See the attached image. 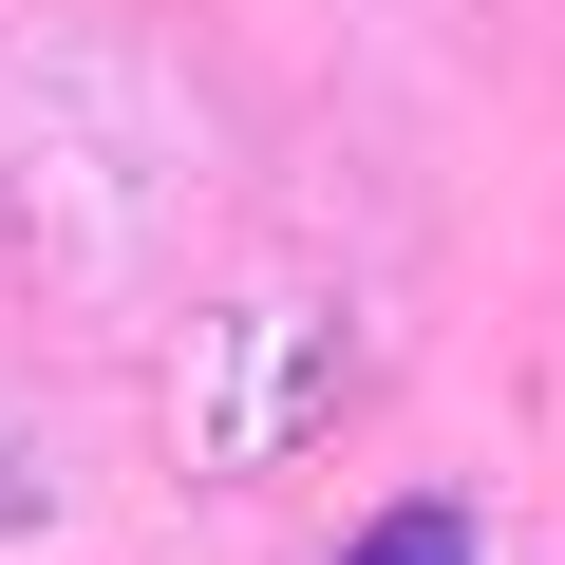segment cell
I'll list each match as a JSON object with an SVG mask.
<instances>
[{
	"instance_id": "2",
	"label": "cell",
	"mask_w": 565,
	"mask_h": 565,
	"mask_svg": "<svg viewBox=\"0 0 565 565\" xmlns=\"http://www.w3.org/2000/svg\"><path fill=\"white\" fill-rule=\"evenodd\" d=\"M0 527H20V471H0Z\"/></svg>"
},
{
	"instance_id": "1",
	"label": "cell",
	"mask_w": 565,
	"mask_h": 565,
	"mask_svg": "<svg viewBox=\"0 0 565 565\" xmlns=\"http://www.w3.org/2000/svg\"><path fill=\"white\" fill-rule=\"evenodd\" d=\"M340 565H471V509H452V490H415V509H377Z\"/></svg>"
}]
</instances>
